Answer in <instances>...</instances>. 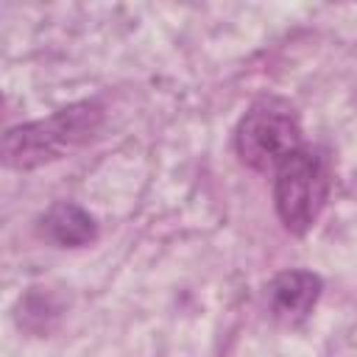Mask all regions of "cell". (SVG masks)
Returning a JSON list of instances; mask_svg holds the SVG:
<instances>
[{
	"mask_svg": "<svg viewBox=\"0 0 357 357\" xmlns=\"http://www.w3.org/2000/svg\"><path fill=\"white\" fill-rule=\"evenodd\" d=\"M100 120L103 109L84 100L53 112L47 120L14 126L3 137V162L14 170H31L56 162L81 142H86L98 131Z\"/></svg>",
	"mask_w": 357,
	"mask_h": 357,
	"instance_id": "obj_1",
	"label": "cell"
},
{
	"mask_svg": "<svg viewBox=\"0 0 357 357\" xmlns=\"http://www.w3.org/2000/svg\"><path fill=\"white\" fill-rule=\"evenodd\" d=\"M301 148V126L296 112L276 98L248 106L234 128V151L243 165L257 173H276L284 159Z\"/></svg>",
	"mask_w": 357,
	"mask_h": 357,
	"instance_id": "obj_2",
	"label": "cell"
},
{
	"mask_svg": "<svg viewBox=\"0 0 357 357\" xmlns=\"http://www.w3.org/2000/svg\"><path fill=\"white\" fill-rule=\"evenodd\" d=\"M329 198V165L318 148L301 145L282 162L273 178V206L290 234H304L315 226Z\"/></svg>",
	"mask_w": 357,
	"mask_h": 357,
	"instance_id": "obj_3",
	"label": "cell"
},
{
	"mask_svg": "<svg viewBox=\"0 0 357 357\" xmlns=\"http://www.w3.org/2000/svg\"><path fill=\"white\" fill-rule=\"evenodd\" d=\"M321 290H324V282L318 273L301 271V268L282 271L268 284V293H265L268 312L282 326H298L315 310Z\"/></svg>",
	"mask_w": 357,
	"mask_h": 357,
	"instance_id": "obj_4",
	"label": "cell"
},
{
	"mask_svg": "<svg viewBox=\"0 0 357 357\" xmlns=\"http://www.w3.org/2000/svg\"><path fill=\"white\" fill-rule=\"evenodd\" d=\"M39 234L59 248H81L98 237L95 218L78 204L59 201L39 218Z\"/></svg>",
	"mask_w": 357,
	"mask_h": 357,
	"instance_id": "obj_5",
	"label": "cell"
}]
</instances>
